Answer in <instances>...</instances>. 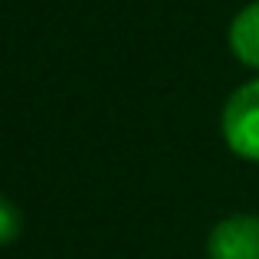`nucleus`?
<instances>
[{
  "label": "nucleus",
  "mask_w": 259,
  "mask_h": 259,
  "mask_svg": "<svg viewBox=\"0 0 259 259\" xmlns=\"http://www.w3.org/2000/svg\"><path fill=\"white\" fill-rule=\"evenodd\" d=\"M220 135L230 154L259 164V76L227 95L220 112Z\"/></svg>",
  "instance_id": "obj_1"
},
{
  "label": "nucleus",
  "mask_w": 259,
  "mask_h": 259,
  "mask_svg": "<svg viewBox=\"0 0 259 259\" xmlns=\"http://www.w3.org/2000/svg\"><path fill=\"white\" fill-rule=\"evenodd\" d=\"M207 259H259V217H223L207 236Z\"/></svg>",
  "instance_id": "obj_2"
},
{
  "label": "nucleus",
  "mask_w": 259,
  "mask_h": 259,
  "mask_svg": "<svg viewBox=\"0 0 259 259\" xmlns=\"http://www.w3.org/2000/svg\"><path fill=\"white\" fill-rule=\"evenodd\" d=\"M227 46L246 69L259 72V0H249L236 10L227 30Z\"/></svg>",
  "instance_id": "obj_3"
},
{
  "label": "nucleus",
  "mask_w": 259,
  "mask_h": 259,
  "mask_svg": "<svg viewBox=\"0 0 259 259\" xmlns=\"http://www.w3.org/2000/svg\"><path fill=\"white\" fill-rule=\"evenodd\" d=\"M20 210L13 207L7 197H0V246H7V243H13L20 236Z\"/></svg>",
  "instance_id": "obj_4"
}]
</instances>
